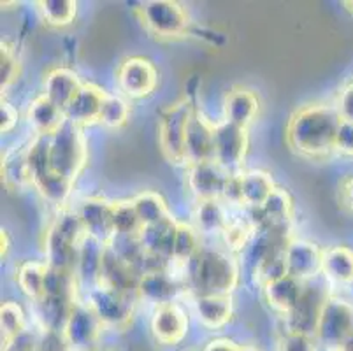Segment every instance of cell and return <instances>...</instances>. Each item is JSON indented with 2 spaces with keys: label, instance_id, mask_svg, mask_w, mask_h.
Listing matches in <instances>:
<instances>
[{
  "label": "cell",
  "instance_id": "obj_1",
  "mask_svg": "<svg viewBox=\"0 0 353 351\" xmlns=\"http://www.w3.org/2000/svg\"><path fill=\"white\" fill-rule=\"evenodd\" d=\"M341 125L336 106L314 102L299 108L288 120L285 141L295 154L310 160H323L334 151Z\"/></svg>",
  "mask_w": 353,
  "mask_h": 351
},
{
  "label": "cell",
  "instance_id": "obj_2",
  "mask_svg": "<svg viewBox=\"0 0 353 351\" xmlns=\"http://www.w3.org/2000/svg\"><path fill=\"white\" fill-rule=\"evenodd\" d=\"M239 263L213 248H202L185 265V283L199 295H230L239 285Z\"/></svg>",
  "mask_w": 353,
  "mask_h": 351
},
{
  "label": "cell",
  "instance_id": "obj_3",
  "mask_svg": "<svg viewBox=\"0 0 353 351\" xmlns=\"http://www.w3.org/2000/svg\"><path fill=\"white\" fill-rule=\"evenodd\" d=\"M86 232L78 211L63 209L46 230L44 251L46 263L53 269H63L76 272L78 269L79 246L85 239Z\"/></svg>",
  "mask_w": 353,
  "mask_h": 351
},
{
  "label": "cell",
  "instance_id": "obj_4",
  "mask_svg": "<svg viewBox=\"0 0 353 351\" xmlns=\"http://www.w3.org/2000/svg\"><path fill=\"white\" fill-rule=\"evenodd\" d=\"M195 106L190 99H179L167 106L159 120V148L163 159L174 166H185L187 162V132Z\"/></svg>",
  "mask_w": 353,
  "mask_h": 351
},
{
  "label": "cell",
  "instance_id": "obj_5",
  "mask_svg": "<svg viewBox=\"0 0 353 351\" xmlns=\"http://www.w3.org/2000/svg\"><path fill=\"white\" fill-rule=\"evenodd\" d=\"M50 162L54 172L76 183L88 162V146L83 128L65 121L57 134L51 135Z\"/></svg>",
  "mask_w": 353,
  "mask_h": 351
},
{
  "label": "cell",
  "instance_id": "obj_6",
  "mask_svg": "<svg viewBox=\"0 0 353 351\" xmlns=\"http://www.w3.org/2000/svg\"><path fill=\"white\" fill-rule=\"evenodd\" d=\"M136 14L143 27L153 37L169 41L187 34L190 18L179 2L172 0H150L141 2L136 8Z\"/></svg>",
  "mask_w": 353,
  "mask_h": 351
},
{
  "label": "cell",
  "instance_id": "obj_7",
  "mask_svg": "<svg viewBox=\"0 0 353 351\" xmlns=\"http://www.w3.org/2000/svg\"><path fill=\"white\" fill-rule=\"evenodd\" d=\"M137 295L125 294L120 290L109 288L104 285H94L90 288L85 302L97 314L104 327L125 328L132 321L136 313Z\"/></svg>",
  "mask_w": 353,
  "mask_h": 351
},
{
  "label": "cell",
  "instance_id": "obj_8",
  "mask_svg": "<svg viewBox=\"0 0 353 351\" xmlns=\"http://www.w3.org/2000/svg\"><path fill=\"white\" fill-rule=\"evenodd\" d=\"M314 339L327 348L341 350L353 341V305L336 295H329L320 317Z\"/></svg>",
  "mask_w": 353,
  "mask_h": 351
},
{
  "label": "cell",
  "instance_id": "obj_9",
  "mask_svg": "<svg viewBox=\"0 0 353 351\" xmlns=\"http://www.w3.org/2000/svg\"><path fill=\"white\" fill-rule=\"evenodd\" d=\"M102 327L104 325L97 314L88 308L85 301L78 299L70 309L62 336L69 346V351H101L99 343H101Z\"/></svg>",
  "mask_w": 353,
  "mask_h": 351
},
{
  "label": "cell",
  "instance_id": "obj_10",
  "mask_svg": "<svg viewBox=\"0 0 353 351\" xmlns=\"http://www.w3.org/2000/svg\"><path fill=\"white\" fill-rule=\"evenodd\" d=\"M248 146V128H241L225 120L214 125V162L223 170L236 174L245 163Z\"/></svg>",
  "mask_w": 353,
  "mask_h": 351
},
{
  "label": "cell",
  "instance_id": "obj_11",
  "mask_svg": "<svg viewBox=\"0 0 353 351\" xmlns=\"http://www.w3.org/2000/svg\"><path fill=\"white\" fill-rule=\"evenodd\" d=\"M118 88L130 99H146L159 85V70L144 57H128L117 69Z\"/></svg>",
  "mask_w": 353,
  "mask_h": 351
},
{
  "label": "cell",
  "instance_id": "obj_12",
  "mask_svg": "<svg viewBox=\"0 0 353 351\" xmlns=\"http://www.w3.org/2000/svg\"><path fill=\"white\" fill-rule=\"evenodd\" d=\"M327 299H329V294L323 290V286L306 283L303 297L290 313L285 314L288 332H299L314 337Z\"/></svg>",
  "mask_w": 353,
  "mask_h": 351
},
{
  "label": "cell",
  "instance_id": "obj_13",
  "mask_svg": "<svg viewBox=\"0 0 353 351\" xmlns=\"http://www.w3.org/2000/svg\"><path fill=\"white\" fill-rule=\"evenodd\" d=\"M229 172L214 160L188 166L187 185L197 201H220Z\"/></svg>",
  "mask_w": 353,
  "mask_h": 351
},
{
  "label": "cell",
  "instance_id": "obj_14",
  "mask_svg": "<svg viewBox=\"0 0 353 351\" xmlns=\"http://www.w3.org/2000/svg\"><path fill=\"white\" fill-rule=\"evenodd\" d=\"M322 248L306 239H290L285 250L287 272L304 283L322 272Z\"/></svg>",
  "mask_w": 353,
  "mask_h": 351
},
{
  "label": "cell",
  "instance_id": "obj_15",
  "mask_svg": "<svg viewBox=\"0 0 353 351\" xmlns=\"http://www.w3.org/2000/svg\"><path fill=\"white\" fill-rule=\"evenodd\" d=\"M111 208H113V201L102 197H88L79 202V208L76 209L81 218L86 236L99 241L104 246H108L114 237Z\"/></svg>",
  "mask_w": 353,
  "mask_h": 351
},
{
  "label": "cell",
  "instance_id": "obj_16",
  "mask_svg": "<svg viewBox=\"0 0 353 351\" xmlns=\"http://www.w3.org/2000/svg\"><path fill=\"white\" fill-rule=\"evenodd\" d=\"M105 95L108 93L101 86L95 85V83H83L79 92L74 95L69 106L63 109L65 121H69V123L76 125L79 128L99 123Z\"/></svg>",
  "mask_w": 353,
  "mask_h": 351
},
{
  "label": "cell",
  "instance_id": "obj_17",
  "mask_svg": "<svg viewBox=\"0 0 353 351\" xmlns=\"http://www.w3.org/2000/svg\"><path fill=\"white\" fill-rule=\"evenodd\" d=\"M152 332L162 344H178L188 332V318L176 302L157 305L152 317Z\"/></svg>",
  "mask_w": 353,
  "mask_h": 351
},
{
  "label": "cell",
  "instance_id": "obj_18",
  "mask_svg": "<svg viewBox=\"0 0 353 351\" xmlns=\"http://www.w3.org/2000/svg\"><path fill=\"white\" fill-rule=\"evenodd\" d=\"M214 160V123L195 109L187 132V166Z\"/></svg>",
  "mask_w": 353,
  "mask_h": 351
},
{
  "label": "cell",
  "instance_id": "obj_19",
  "mask_svg": "<svg viewBox=\"0 0 353 351\" xmlns=\"http://www.w3.org/2000/svg\"><path fill=\"white\" fill-rule=\"evenodd\" d=\"M141 272L136 267L128 265L127 262L114 255L113 250L105 246L104 260H102L101 274H99V285L109 286V288L120 290L125 294L137 295V285H139ZM95 283V285H97Z\"/></svg>",
  "mask_w": 353,
  "mask_h": 351
},
{
  "label": "cell",
  "instance_id": "obj_20",
  "mask_svg": "<svg viewBox=\"0 0 353 351\" xmlns=\"http://www.w3.org/2000/svg\"><path fill=\"white\" fill-rule=\"evenodd\" d=\"M260 111V101L253 90L236 86L229 90L223 101V120L237 125L241 128H248L255 121Z\"/></svg>",
  "mask_w": 353,
  "mask_h": 351
},
{
  "label": "cell",
  "instance_id": "obj_21",
  "mask_svg": "<svg viewBox=\"0 0 353 351\" xmlns=\"http://www.w3.org/2000/svg\"><path fill=\"white\" fill-rule=\"evenodd\" d=\"M179 292V283L169 269L146 270L139 278L137 285V297L157 305L169 304L174 301Z\"/></svg>",
  "mask_w": 353,
  "mask_h": 351
},
{
  "label": "cell",
  "instance_id": "obj_22",
  "mask_svg": "<svg viewBox=\"0 0 353 351\" xmlns=\"http://www.w3.org/2000/svg\"><path fill=\"white\" fill-rule=\"evenodd\" d=\"M178 221L172 217L160 221L157 225L143 227L139 232V241L148 257L172 262V250H174V236Z\"/></svg>",
  "mask_w": 353,
  "mask_h": 351
},
{
  "label": "cell",
  "instance_id": "obj_23",
  "mask_svg": "<svg viewBox=\"0 0 353 351\" xmlns=\"http://www.w3.org/2000/svg\"><path fill=\"white\" fill-rule=\"evenodd\" d=\"M195 314L199 321L210 330L223 328L234 314V302L230 295H199L194 297Z\"/></svg>",
  "mask_w": 353,
  "mask_h": 351
},
{
  "label": "cell",
  "instance_id": "obj_24",
  "mask_svg": "<svg viewBox=\"0 0 353 351\" xmlns=\"http://www.w3.org/2000/svg\"><path fill=\"white\" fill-rule=\"evenodd\" d=\"M81 86L83 81L79 79L78 72L67 67H57L44 76L43 95H46L53 104H57L63 111Z\"/></svg>",
  "mask_w": 353,
  "mask_h": 351
},
{
  "label": "cell",
  "instance_id": "obj_25",
  "mask_svg": "<svg viewBox=\"0 0 353 351\" xmlns=\"http://www.w3.org/2000/svg\"><path fill=\"white\" fill-rule=\"evenodd\" d=\"M304 286H306V283L287 274L262 286V292H264V299L269 308L281 314H288L299 302V299L303 297Z\"/></svg>",
  "mask_w": 353,
  "mask_h": 351
},
{
  "label": "cell",
  "instance_id": "obj_26",
  "mask_svg": "<svg viewBox=\"0 0 353 351\" xmlns=\"http://www.w3.org/2000/svg\"><path fill=\"white\" fill-rule=\"evenodd\" d=\"M27 120L35 134L51 137L65 123V116H63L62 109L53 104L46 95H39L28 104Z\"/></svg>",
  "mask_w": 353,
  "mask_h": 351
},
{
  "label": "cell",
  "instance_id": "obj_27",
  "mask_svg": "<svg viewBox=\"0 0 353 351\" xmlns=\"http://www.w3.org/2000/svg\"><path fill=\"white\" fill-rule=\"evenodd\" d=\"M322 272L336 285L353 283V250L348 246H329L323 250Z\"/></svg>",
  "mask_w": 353,
  "mask_h": 351
},
{
  "label": "cell",
  "instance_id": "obj_28",
  "mask_svg": "<svg viewBox=\"0 0 353 351\" xmlns=\"http://www.w3.org/2000/svg\"><path fill=\"white\" fill-rule=\"evenodd\" d=\"M30 185L41 193V197L53 205H63L70 197V192L74 188V183L67 178L54 172L53 169H48L44 172L37 174L30 179Z\"/></svg>",
  "mask_w": 353,
  "mask_h": 351
},
{
  "label": "cell",
  "instance_id": "obj_29",
  "mask_svg": "<svg viewBox=\"0 0 353 351\" xmlns=\"http://www.w3.org/2000/svg\"><path fill=\"white\" fill-rule=\"evenodd\" d=\"M241 181H243V204L255 209L262 208L276 188L271 174L260 169L241 174Z\"/></svg>",
  "mask_w": 353,
  "mask_h": 351
},
{
  "label": "cell",
  "instance_id": "obj_30",
  "mask_svg": "<svg viewBox=\"0 0 353 351\" xmlns=\"http://www.w3.org/2000/svg\"><path fill=\"white\" fill-rule=\"evenodd\" d=\"M48 263L35 262V260H25L16 269V283L20 290L30 301L37 302L44 295V285H46Z\"/></svg>",
  "mask_w": 353,
  "mask_h": 351
},
{
  "label": "cell",
  "instance_id": "obj_31",
  "mask_svg": "<svg viewBox=\"0 0 353 351\" xmlns=\"http://www.w3.org/2000/svg\"><path fill=\"white\" fill-rule=\"evenodd\" d=\"M256 211H260V221L256 225H290L292 211H294V199H292L288 190L276 186L274 192L265 201V204L260 209H256Z\"/></svg>",
  "mask_w": 353,
  "mask_h": 351
},
{
  "label": "cell",
  "instance_id": "obj_32",
  "mask_svg": "<svg viewBox=\"0 0 353 351\" xmlns=\"http://www.w3.org/2000/svg\"><path fill=\"white\" fill-rule=\"evenodd\" d=\"M194 221L202 234H223L230 218L220 201H197Z\"/></svg>",
  "mask_w": 353,
  "mask_h": 351
},
{
  "label": "cell",
  "instance_id": "obj_33",
  "mask_svg": "<svg viewBox=\"0 0 353 351\" xmlns=\"http://www.w3.org/2000/svg\"><path fill=\"white\" fill-rule=\"evenodd\" d=\"M105 246L99 241L92 239L90 236H85L81 246H79L78 255V269L76 274L78 279H85V281H92L95 285L101 274L102 260H104Z\"/></svg>",
  "mask_w": 353,
  "mask_h": 351
},
{
  "label": "cell",
  "instance_id": "obj_34",
  "mask_svg": "<svg viewBox=\"0 0 353 351\" xmlns=\"http://www.w3.org/2000/svg\"><path fill=\"white\" fill-rule=\"evenodd\" d=\"M132 202L143 227L157 225L171 217L165 199H163L159 192H153V190L141 192L132 199Z\"/></svg>",
  "mask_w": 353,
  "mask_h": 351
},
{
  "label": "cell",
  "instance_id": "obj_35",
  "mask_svg": "<svg viewBox=\"0 0 353 351\" xmlns=\"http://www.w3.org/2000/svg\"><path fill=\"white\" fill-rule=\"evenodd\" d=\"M35 6L44 23L54 28L69 27L78 16V2L74 0H41Z\"/></svg>",
  "mask_w": 353,
  "mask_h": 351
},
{
  "label": "cell",
  "instance_id": "obj_36",
  "mask_svg": "<svg viewBox=\"0 0 353 351\" xmlns=\"http://www.w3.org/2000/svg\"><path fill=\"white\" fill-rule=\"evenodd\" d=\"M111 221H113L114 236H139L141 228H143L132 199L130 201H113Z\"/></svg>",
  "mask_w": 353,
  "mask_h": 351
},
{
  "label": "cell",
  "instance_id": "obj_37",
  "mask_svg": "<svg viewBox=\"0 0 353 351\" xmlns=\"http://www.w3.org/2000/svg\"><path fill=\"white\" fill-rule=\"evenodd\" d=\"M199 250H201V246H199L197 228H194L188 223H183V221H178L174 236V250H172V262L187 265Z\"/></svg>",
  "mask_w": 353,
  "mask_h": 351
},
{
  "label": "cell",
  "instance_id": "obj_38",
  "mask_svg": "<svg viewBox=\"0 0 353 351\" xmlns=\"http://www.w3.org/2000/svg\"><path fill=\"white\" fill-rule=\"evenodd\" d=\"M0 327H2V344L21 336L27 330V318L23 308L18 302L8 301L0 308Z\"/></svg>",
  "mask_w": 353,
  "mask_h": 351
},
{
  "label": "cell",
  "instance_id": "obj_39",
  "mask_svg": "<svg viewBox=\"0 0 353 351\" xmlns=\"http://www.w3.org/2000/svg\"><path fill=\"white\" fill-rule=\"evenodd\" d=\"M128 120H130V106H128V102L121 97L108 93L104 99V106H102L99 123L102 127L109 128V130H118V128L125 127Z\"/></svg>",
  "mask_w": 353,
  "mask_h": 351
},
{
  "label": "cell",
  "instance_id": "obj_40",
  "mask_svg": "<svg viewBox=\"0 0 353 351\" xmlns=\"http://www.w3.org/2000/svg\"><path fill=\"white\" fill-rule=\"evenodd\" d=\"M253 234H255V223L245 220V218H236V220L229 221L221 236L230 251H245L252 243Z\"/></svg>",
  "mask_w": 353,
  "mask_h": 351
},
{
  "label": "cell",
  "instance_id": "obj_41",
  "mask_svg": "<svg viewBox=\"0 0 353 351\" xmlns=\"http://www.w3.org/2000/svg\"><path fill=\"white\" fill-rule=\"evenodd\" d=\"M21 76V60L16 53V48L2 41L0 46V86L2 92L14 85Z\"/></svg>",
  "mask_w": 353,
  "mask_h": 351
},
{
  "label": "cell",
  "instance_id": "obj_42",
  "mask_svg": "<svg viewBox=\"0 0 353 351\" xmlns=\"http://www.w3.org/2000/svg\"><path fill=\"white\" fill-rule=\"evenodd\" d=\"M2 183H6V186H21L30 183L25 150L2 159Z\"/></svg>",
  "mask_w": 353,
  "mask_h": 351
},
{
  "label": "cell",
  "instance_id": "obj_43",
  "mask_svg": "<svg viewBox=\"0 0 353 351\" xmlns=\"http://www.w3.org/2000/svg\"><path fill=\"white\" fill-rule=\"evenodd\" d=\"M314 337L299 332H287L280 339L278 351H314Z\"/></svg>",
  "mask_w": 353,
  "mask_h": 351
},
{
  "label": "cell",
  "instance_id": "obj_44",
  "mask_svg": "<svg viewBox=\"0 0 353 351\" xmlns=\"http://www.w3.org/2000/svg\"><path fill=\"white\" fill-rule=\"evenodd\" d=\"M334 151H338L343 157H352L353 159V123L341 120L338 135H336Z\"/></svg>",
  "mask_w": 353,
  "mask_h": 351
},
{
  "label": "cell",
  "instance_id": "obj_45",
  "mask_svg": "<svg viewBox=\"0 0 353 351\" xmlns=\"http://www.w3.org/2000/svg\"><path fill=\"white\" fill-rule=\"evenodd\" d=\"M2 351H44L41 346V341L35 339L34 334L25 330L21 336L14 337L9 343L2 344Z\"/></svg>",
  "mask_w": 353,
  "mask_h": 351
},
{
  "label": "cell",
  "instance_id": "obj_46",
  "mask_svg": "<svg viewBox=\"0 0 353 351\" xmlns=\"http://www.w3.org/2000/svg\"><path fill=\"white\" fill-rule=\"evenodd\" d=\"M336 109H338L339 116L343 121H350L353 123V83L346 85L345 88L339 92L338 101H336Z\"/></svg>",
  "mask_w": 353,
  "mask_h": 351
},
{
  "label": "cell",
  "instance_id": "obj_47",
  "mask_svg": "<svg viewBox=\"0 0 353 351\" xmlns=\"http://www.w3.org/2000/svg\"><path fill=\"white\" fill-rule=\"evenodd\" d=\"M221 199H225L230 204H243V181H241V174H229Z\"/></svg>",
  "mask_w": 353,
  "mask_h": 351
},
{
  "label": "cell",
  "instance_id": "obj_48",
  "mask_svg": "<svg viewBox=\"0 0 353 351\" xmlns=\"http://www.w3.org/2000/svg\"><path fill=\"white\" fill-rule=\"evenodd\" d=\"M18 109L11 104V102L2 101L0 106V132L2 134H9V132L14 130V127L18 125Z\"/></svg>",
  "mask_w": 353,
  "mask_h": 351
},
{
  "label": "cell",
  "instance_id": "obj_49",
  "mask_svg": "<svg viewBox=\"0 0 353 351\" xmlns=\"http://www.w3.org/2000/svg\"><path fill=\"white\" fill-rule=\"evenodd\" d=\"M338 199H339V205H341L345 211L353 212V174L343 178L339 181V188H338Z\"/></svg>",
  "mask_w": 353,
  "mask_h": 351
},
{
  "label": "cell",
  "instance_id": "obj_50",
  "mask_svg": "<svg viewBox=\"0 0 353 351\" xmlns=\"http://www.w3.org/2000/svg\"><path fill=\"white\" fill-rule=\"evenodd\" d=\"M243 344H236L229 339H214L202 348V351H241Z\"/></svg>",
  "mask_w": 353,
  "mask_h": 351
},
{
  "label": "cell",
  "instance_id": "obj_51",
  "mask_svg": "<svg viewBox=\"0 0 353 351\" xmlns=\"http://www.w3.org/2000/svg\"><path fill=\"white\" fill-rule=\"evenodd\" d=\"M0 239H2V259H4V257H8L9 248H11V239H9L8 230H2V234H0Z\"/></svg>",
  "mask_w": 353,
  "mask_h": 351
},
{
  "label": "cell",
  "instance_id": "obj_52",
  "mask_svg": "<svg viewBox=\"0 0 353 351\" xmlns=\"http://www.w3.org/2000/svg\"><path fill=\"white\" fill-rule=\"evenodd\" d=\"M338 351H353V341H350L348 344H345V346H343L341 350H338Z\"/></svg>",
  "mask_w": 353,
  "mask_h": 351
},
{
  "label": "cell",
  "instance_id": "obj_53",
  "mask_svg": "<svg viewBox=\"0 0 353 351\" xmlns=\"http://www.w3.org/2000/svg\"><path fill=\"white\" fill-rule=\"evenodd\" d=\"M241 351H259V350H255L253 346H241Z\"/></svg>",
  "mask_w": 353,
  "mask_h": 351
},
{
  "label": "cell",
  "instance_id": "obj_54",
  "mask_svg": "<svg viewBox=\"0 0 353 351\" xmlns=\"http://www.w3.org/2000/svg\"><path fill=\"white\" fill-rule=\"evenodd\" d=\"M190 351H202V350H190Z\"/></svg>",
  "mask_w": 353,
  "mask_h": 351
},
{
  "label": "cell",
  "instance_id": "obj_55",
  "mask_svg": "<svg viewBox=\"0 0 353 351\" xmlns=\"http://www.w3.org/2000/svg\"><path fill=\"white\" fill-rule=\"evenodd\" d=\"M352 83H353V81H352Z\"/></svg>",
  "mask_w": 353,
  "mask_h": 351
}]
</instances>
